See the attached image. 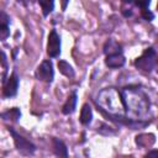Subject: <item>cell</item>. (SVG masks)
I'll use <instances>...</instances> for the list:
<instances>
[{
	"label": "cell",
	"mask_w": 158,
	"mask_h": 158,
	"mask_svg": "<svg viewBox=\"0 0 158 158\" xmlns=\"http://www.w3.org/2000/svg\"><path fill=\"white\" fill-rule=\"evenodd\" d=\"M96 104L101 111L114 118L118 120L120 117L126 116V106L122 91L116 90L115 88H106L101 90L98 95Z\"/></svg>",
	"instance_id": "cell-1"
},
{
	"label": "cell",
	"mask_w": 158,
	"mask_h": 158,
	"mask_svg": "<svg viewBox=\"0 0 158 158\" xmlns=\"http://www.w3.org/2000/svg\"><path fill=\"white\" fill-rule=\"evenodd\" d=\"M122 96L125 100L126 115L130 114L135 117H141L147 114L149 102L147 96L141 90L126 88V90H122Z\"/></svg>",
	"instance_id": "cell-2"
},
{
	"label": "cell",
	"mask_w": 158,
	"mask_h": 158,
	"mask_svg": "<svg viewBox=\"0 0 158 158\" xmlns=\"http://www.w3.org/2000/svg\"><path fill=\"white\" fill-rule=\"evenodd\" d=\"M135 67L138 68L139 70L147 72V73H149L152 70H157L158 69V56H157L156 51L152 47L144 49L142 56H139L135 60Z\"/></svg>",
	"instance_id": "cell-3"
},
{
	"label": "cell",
	"mask_w": 158,
	"mask_h": 158,
	"mask_svg": "<svg viewBox=\"0 0 158 158\" xmlns=\"http://www.w3.org/2000/svg\"><path fill=\"white\" fill-rule=\"evenodd\" d=\"M9 132L11 133L12 138H14V143L17 148V151L22 154H26V156H30V154H33L35 151H36V146L30 142L28 139H26L25 137H22L21 135H19L14 128L9 127Z\"/></svg>",
	"instance_id": "cell-4"
},
{
	"label": "cell",
	"mask_w": 158,
	"mask_h": 158,
	"mask_svg": "<svg viewBox=\"0 0 158 158\" xmlns=\"http://www.w3.org/2000/svg\"><path fill=\"white\" fill-rule=\"evenodd\" d=\"M36 77H37L38 80H42V81H46V83H52V80L54 78L52 62L48 60V59L43 60L36 70Z\"/></svg>",
	"instance_id": "cell-5"
},
{
	"label": "cell",
	"mask_w": 158,
	"mask_h": 158,
	"mask_svg": "<svg viewBox=\"0 0 158 158\" xmlns=\"http://www.w3.org/2000/svg\"><path fill=\"white\" fill-rule=\"evenodd\" d=\"M47 53L51 58H56L60 53V38L56 30H52L48 35L47 42Z\"/></svg>",
	"instance_id": "cell-6"
},
{
	"label": "cell",
	"mask_w": 158,
	"mask_h": 158,
	"mask_svg": "<svg viewBox=\"0 0 158 158\" xmlns=\"http://www.w3.org/2000/svg\"><path fill=\"white\" fill-rule=\"evenodd\" d=\"M19 89V77L17 74L14 72L10 78L7 79V81L4 83V89H2V95L4 98H12L16 95Z\"/></svg>",
	"instance_id": "cell-7"
},
{
	"label": "cell",
	"mask_w": 158,
	"mask_h": 158,
	"mask_svg": "<svg viewBox=\"0 0 158 158\" xmlns=\"http://www.w3.org/2000/svg\"><path fill=\"white\" fill-rule=\"evenodd\" d=\"M126 63V59L125 57L122 56V53H115V54H109L106 56V59H105V64L109 67V68H121L123 67Z\"/></svg>",
	"instance_id": "cell-8"
},
{
	"label": "cell",
	"mask_w": 158,
	"mask_h": 158,
	"mask_svg": "<svg viewBox=\"0 0 158 158\" xmlns=\"http://www.w3.org/2000/svg\"><path fill=\"white\" fill-rule=\"evenodd\" d=\"M9 23H10V19L9 16L2 11L0 14V38L1 41H5L9 35H10V30H9Z\"/></svg>",
	"instance_id": "cell-9"
},
{
	"label": "cell",
	"mask_w": 158,
	"mask_h": 158,
	"mask_svg": "<svg viewBox=\"0 0 158 158\" xmlns=\"http://www.w3.org/2000/svg\"><path fill=\"white\" fill-rule=\"evenodd\" d=\"M75 106H77V91H73L68 96L67 101L64 102V105L62 107V112L64 115H70L75 111Z\"/></svg>",
	"instance_id": "cell-10"
},
{
	"label": "cell",
	"mask_w": 158,
	"mask_h": 158,
	"mask_svg": "<svg viewBox=\"0 0 158 158\" xmlns=\"http://www.w3.org/2000/svg\"><path fill=\"white\" fill-rule=\"evenodd\" d=\"M81 125L84 126H88L91 120H93V111H91V107L89 104H84L81 106V110H80V117H79Z\"/></svg>",
	"instance_id": "cell-11"
},
{
	"label": "cell",
	"mask_w": 158,
	"mask_h": 158,
	"mask_svg": "<svg viewBox=\"0 0 158 158\" xmlns=\"http://www.w3.org/2000/svg\"><path fill=\"white\" fill-rule=\"evenodd\" d=\"M104 53L106 56L115 54V53H122V47L115 40H107L106 43L104 44Z\"/></svg>",
	"instance_id": "cell-12"
},
{
	"label": "cell",
	"mask_w": 158,
	"mask_h": 158,
	"mask_svg": "<svg viewBox=\"0 0 158 158\" xmlns=\"http://www.w3.org/2000/svg\"><path fill=\"white\" fill-rule=\"evenodd\" d=\"M154 141L156 138H154V135L152 133H142L136 137V143L139 147H151L154 143Z\"/></svg>",
	"instance_id": "cell-13"
},
{
	"label": "cell",
	"mask_w": 158,
	"mask_h": 158,
	"mask_svg": "<svg viewBox=\"0 0 158 158\" xmlns=\"http://www.w3.org/2000/svg\"><path fill=\"white\" fill-rule=\"evenodd\" d=\"M53 151L57 156L59 157H68V151H67V146L64 144L63 141L58 139V138H53Z\"/></svg>",
	"instance_id": "cell-14"
},
{
	"label": "cell",
	"mask_w": 158,
	"mask_h": 158,
	"mask_svg": "<svg viewBox=\"0 0 158 158\" xmlns=\"http://www.w3.org/2000/svg\"><path fill=\"white\" fill-rule=\"evenodd\" d=\"M58 68H59V72H60L63 75H65L67 78H73L74 74H75L73 67H72L69 63H67L65 60H59V62H58Z\"/></svg>",
	"instance_id": "cell-15"
},
{
	"label": "cell",
	"mask_w": 158,
	"mask_h": 158,
	"mask_svg": "<svg viewBox=\"0 0 158 158\" xmlns=\"http://www.w3.org/2000/svg\"><path fill=\"white\" fill-rule=\"evenodd\" d=\"M1 117L4 120H12V121H17L21 117V111L17 107H12L5 112L1 114Z\"/></svg>",
	"instance_id": "cell-16"
},
{
	"label": "cell",
	"mask_w": 158,
	"mask_h": 158,
	"mask_svg": "<svg viewBox=\"0 0 158 158\" xmlns=\"http://www.w3.org/2000/svg\"><path fill=\"white\" fill-rule=\"evenodd\" d=\"M41 5L43 16H48L54 9V0H37Z\"/></svg>",
	"instance_id": "cell-17"
},
{
	"label": "cell",
	"mask_w": 158,
	"mask_h": 158,
	"mask_svg": "<svg viewBox=\"0 0 158 158\" xmlns=\"http://www.w3.org/2000/svg\"><path fill=\"white\" fill-rule=\"evenodd\" d=\"M141 15H142V17L144 19V20H147V21H152L153 19H154V14L147 7V9H142L141 10Z\"/></svg>",
	"instance_id": "cell-18"
},
{
	"label": "cell",
	"mask_w": 158,
	"mask_h": 158,
	"mask_svg": "<svg viewBox=\"0 0 158 158\" xmlns=\"http://www.w3.org/2000/svg\"><path fill=\"white\" fill-rule=\"evenodd\" d=\"M135 2H136V5L139 6L141 10H142V9H147V7L149 6L151 0H135Z\"/></svg>",
	"instance_id": "cell-19"
},
{
	"label": "cell",
	"mask_w": 158,
	"mask_h": 158,
	"mask_svg": "<svg viewBox=\"0 0 158 158\" xmlns=\"http://www.w3.org/2000/svg\"><path fill=\"white\" fill-rule=\"evenodd\" d=\"M146 157H158V151H149Z\"/></svg>",
	"instance_id": "cell-20"
},
{
	"label": "cell",
	"mask_w": 158,
	"mask_h": 158,
	"mask_svg": "<svg viewBox=\"0 0 158 158\" xmlns=\"http://www.w3.org/2000/svg\"><path fill=\"white\" fill-rule=\"evenodd\" d=\"M19 2H21L22 5H28V4H31L33 0H17Z\"/></svg>",
	"instance_id": "cell-21"
},
{
	"label": "cell",
	"mask_w": 158,
	"mask_h": 158,
	"mask_svg": "<svg viewBox=\"0 0 158 158\" xmlns=\"http://www.w3.org/2000/svg\"><path fill=\"white\" fill-rule=\"evenodd\" d=\"M157 10H158V4H157Z\"/></svg>",
	"instance_id": "cell-22"
}]
</instances>
